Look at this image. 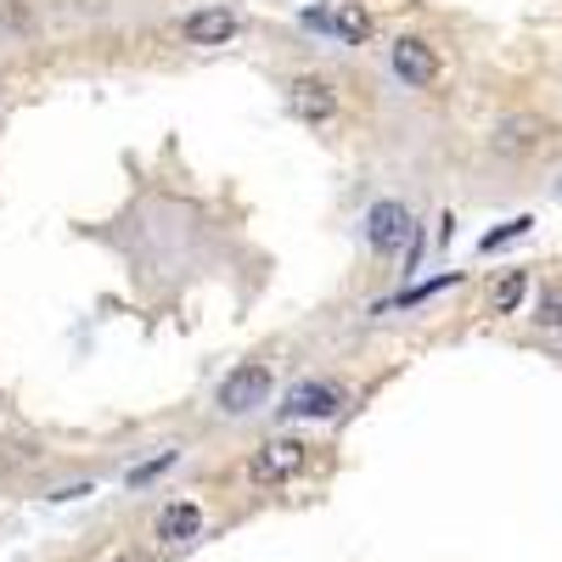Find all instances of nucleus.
I'll use <instances>...</instances> for the list:
<instances>
[{"label":"nucleus","mask_w":562,"mask_h":562,"mask_svg":"<svg viewBox=\"0 0 562 562\" xmlns=\"http://www.w3.org/2000/svg\"><path fill=\"white\" fill-rule=\"evenodd\" d=\"M411 231H416V220H411V209L400 198H378L360 214V243H366L371 259H394L411 243Z\"/></svg>","instance_id":"1"},{"label":"nucleus","mask_w":562,"mask_h":562,"mask_svg":"<svg viewBox=\"0 0 562 562\" xmlns=\"http://www.w3.org/2000/svg\"><path fill=\"white\" fill-rule=\"evenodd\" d=\"M214 405H220L225 416H259V411L270 405V366H265V360H243L237 371H225Z\"/></svg>","instance_id":"2"},{"label":"nucleus","mask_w":562,"mask_h":562,"mask_svg":"<svg viewBox=\"0 0 562 562\" xmlns=\"http://www.w3.org/2000/svg\"><path fill=\"white\" fill-rule=\"evenodd\" d=\"M389 74L405 85V90H428L439 79V52L422 34H400L389 45Z\"/></svg>","instance_id":"3"},{"label":"nucleus","mask_w":562,"mask_h":562,"mask_svg":"<svg viewBox=\"0 0 562 562\" xmlns=\"http://www.w3.org/2000/svg\"><path fill=\"white\" fill-rule=\"evenodd\" d=\"M276 411L288 416V422H326V416L344 411V389L326 383V378H304V383H293L288 394H281Z\"/></svg>","instance_id":"4"},{"label":"nucleus","mask_w":562,"mask_h":562,"mask_svg":"<svg viewBox=\"0 0 562 562\" xmlns=\"http://www.w3.org/2000/svg\"><path fill=\"white\" fill-rule=\"evenodd\" d=\"M299 467H304V439H299V434H276V439H265V445L254 450L248 479H254V484H288Z\"/></svg>","instance_id":"5"},{"label":"nucleus","mask_w":562,"mask_h":562,"mask_svg":"<svg viewBox=\"0 0 562 562\" xmlns=\"http://www.w3.org/2000/svg\"><path fill=\"white\" fill-rule=\"evenodd\" d=\"M288 113L299 124H333L338 119V90L326 85V79L299 74V79H288Z\"/></svg>","instance_id":"6"},{"label":"nucleus","mask_w":562,"mask_h":562,"mask_svg":"<svg viewBox=\"0 0 562 562\" xmlns=\"http://www.w3.org/2000/svg\"><path fill=\"white\" fill-rule=\"evenodd\" d=\"M304 29L326 34L333 45H366L371 40V18L360 7H310L304 12Z\"/></svg>","instance_id":"7"},{"label":"nucleus","mask_w":562,"mask_h":562,"mask_svg":"<svg viewBox=\"0 0 562 562\" xmlns=\"http://www.w3.org/2000/svg\"><path fill=\"white\" fill-rule=\"evenodd\" d=\"M153 535H158V546H192V540H203V506L186 501V495L169 501V506H158Z\"/></svg>","instance_id":"8"},{"label":"nucleus","mask_w":562,"mask_h":562,"mask_svg":"<svg viewBox=\"0 0 562 562\" xmlns=\"http://www.w3.org/2000/svg\"><path fill=\"white\" fill-rule=\"evenodd\" d=\"M540 140H546L540 119H501L495 135H490V147H495V158H529Z\"/></svg>","instance_id":"9"},{"label":"nucleus","mask_w":562,"mask_h":562,"mask_svg":"<svg viewBox=\"0 0 562 562\" xmlns=\"http://www.w3.org/2000/svg\"><path fill=\"white\" fill-rule=\"evenodd\" d=\"M237 29H243L237 12H225V7H203V12L186 18V40H192V45H231Z\"/></svg>","instance_id":"10"},{"label":"nucleus","mask_w":562,"mask_h":562,"mask_svg":"<svg viewBox=\"0 0 562 562\" xmlns=\"http://www.w3.org/2000/svg\"><path fill=\"white\" fill-rule=\"evenodd\" d=\"M456 281H461V270H445V276H434V281H411L405 293H394V299H378V304H371V315H383V310H411V304H428V299L450 293Z\"/></svg>","instance_id":"11"},{"label":"nucleus","mask_w":562,"mask_h":562,"mask_svg":"<svg viewBox=\"0 0 562 562\" xmlns=\"http://www.w3.org/2000/svg\"><path fill=\"white\" fill-rule=\"evenodd\" d=\"M529 299V270H501L495 293H490V315H518Z\"/></svg>","instance_id":"12"},{"label":"nucleus","mask_w":562,"mask_h":562,"mask_svg":"<svg viewBox=\"0 0 562 562\" xmlns=\"http://www.w3.org/2000/svg\"><path fill=\"white\" fill-rule=\"evenodd\" d=\"M529 231H535V220H529V214H518V220H501L495 231H484V237H479V254H501L506 243L529 237Z\"/></svg>","instance_id":"13"},{"label":"nucleus","mask_w":562,"mask_h":562,"mask_svg":"<svg viewBox=\"0 0 562 562\" xmlns=\"http://www.w3.org/2000/svg\"><path fill=\"white\" fill-rule=\"evenodd\" d=\"M175 461H180L175 450H158L153 461H140V467H130V490H140V484H153V479H164V473H169Z\"/></svg>","instance_id":"14"},{"label":"nucleus","mask_w":562,"mask_h":562,"mask_svg":"<svg viewBox=\"0 0 562 562\" xmlns=\"http://www.w3.org/2000/svg\"><path fill=\"white\" fill-rule=\"evenodd\" d=\"M535 326H546V333H562V288H551L535 310Z\"/></svg>","instance_id":"15"},{"label":"nucleus","mask_w":562,"mask_h":562,"mask_svg":"<svg viewBox=\"0 0 562 562\" xmlns=\"http://www.w3.org/2000/svg\"><path fill=\"white\" fill-rule=\"evenodd\" d=\"M422 254H428V231L416 225V231H411V243H405V276H416V270H422Z\"/></svg>","instance_id":"16"},{"label":"nucleus","mask_w":562,"mask_h":562,"mask_svg":"<svg viewBox=\"0 0 562 562\" xmlns=\"http://www.w3.org/2000/svg\"><path fill=\"white\" fill-rule=\"evenodd\" d=\"M557 198H562V180H557Z\"/></svg>","instance_id":"17"},{"label":"nucleus","mask_w":562,"mask_h":562,"mask_svg":"<svg viewBox=\"0 0 562 562\" xmlns=\"http://www.w3.org/2000/svg\"><path fill=\"white\" fill-rule=\"evenodd\" d=\"M557 344H562V333H557Z\"/></svg>","instance_id":"18"}]
</instances>
